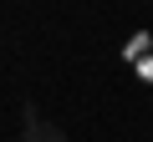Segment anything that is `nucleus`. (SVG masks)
I'll return each mask as SVG.
<instances>
[{"instance_id":"nucleus-1","label":"nucleus","mask_w":153,"mask_h":142,"mask_svg":"<svg viewBox=\"0 0 153 142\" xmlns=\"http://www.w3.org/2000/svg\"><path fill=\"white\" fill-rule=\"evenodd\" d=\"M21 142H66V132H61L56 122H41L36 112H26V132H21Z\"/></svg>"}]
</instances>
